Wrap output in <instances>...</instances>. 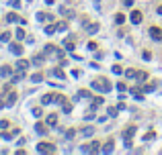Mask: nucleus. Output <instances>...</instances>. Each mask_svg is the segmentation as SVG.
I'll use <instances>...</instances> for the list:
<instances>
[{"instance_id": "0eeeda50", "label": "nucleus", "mask_w": 162, "mask_h": 155, "mask_svg": "<svg viewBox=\"0 0 162 155\" xmlns=\"http://www.w3.org/2000/svg\"><path fill=\"white\" fill-rule=\"evenodd\" d=\"M142 18H144V16H142V10H131V12H129V21H131L133 25H140Z\"/></svg>"}, {"instance_id": "f8f14e48", "label": "nucleus", "mask_w": 162, "mask_h": 155, "mask_svg": "<svg viewBox=\"0 0 162 155\" xmlns=\"http://www.w3.org/2000/svg\"><path fill=\"white\" fill-rule=\"evenodd\" d=\"M113 145H115L113 139H109V141L105 143V147H101V151H103V153H111V151H113Z\"/></svg>"}, {"instance_id": "5701e85b", "label": "nucleus", "mask_w": 162, "mask_h": 155, "mask_svg": "<svg viewBox=\"0 0 162 155\" xmlns=\"http://www.w3.org/2000/svg\"><path fill=\"white\" fill-rule=\"evenodd\" d=\"M43 31H45L47 35H53V33H58V31H55V25H53V23H51V25H47V27H45Z\"/></svg>"}, {"instance_id": "9b49d317", "label": "nucleus", "mask_w": 162, "mask_h": 155, "mask_svg": "<svg viewBox=\"0 0 162 155\" xmlns=\"http://www.w3.org/2000/svg\"><path fill=\"white\" fill-rule=\"evenodd\" d=\"M45 122H47L49 127H53V124H58V114H55V112H51V114H47V118H45Z\"/></svg>"}, {"instance_id": "c03bdc74", "label": "nucleus", "mask_w": 162, "mask_h": 155, "mask_svg": "<svg viewBox=\"0 0 162 155\" xmlns=\"http://www.w3.org/2000/svg\"><path fill=\"white\" fill-rule=\"evenodd\" d=\"M158 14H162V4H160V6H158Z\"/></svg>"}, {"instance_id": "2f4dec72", "label": "nucleus", "mask_w": 162, "mask_h": 155, "mask_svg": "<svg viewBox=\"0 0 162 155\" xmlns=\"http://www.w3.org/2000/svg\"><path fill=\"white\" fill-rule=\"evenodd\" d=\"M123 21H125V14H121V12H117V14H115V23H117V25H121Z\"/></svg>"}, {"instance_id": "ea45409f", "label": "nucleus", "mask_w": 162, "mask_h": 155, "mask_svg": "<svg viewBox=\"0 0 162 155\" xmlns=\"http://www.w3.org/2000/svg\"><path fill=\"white\" fill-rule=\"evenodd\" d=\"M117 110H119V108H115V106H111V108H109V114H111V116H115V114H117Z\"/></svg>"}, {"instance_id": "f3484780", "label": "nucleus", "mask_w": 162, "mask_h": 155, "mask_svg": "<svg viewBox=\"0 0 162 155\" xmlns=\"http://www.w3.org/2000/svg\"><path fill=\"white\" fill-rule=\"evenodd\" d=\"M68 29V21H60V23H55V31H66Z\"/></svg>"}, {"instance_id": "dca6fc26", "label": "nucleus", "mask_w": 162, "mask_h": 155, "mask_svg": "<svg viewBox=\"0 0 162 155\" xmlns=\"http://www.w3.org/2000/svg\"><path fill=\"white\" fill-rule=\"evenodd\" d=\"M25 35H27V33H25V29H21V27L14 31V37H17V41H23V39H25Z\"/></svg>"}, {"instance_id": "cd10ccee", "label": "nucleus", "mask_w": 162, "mask_h": 155, "mask_svg": "<svg viewBox=\"0 0 162 155\" xmlns=\"http://www.w3.org/2000/svg\"><path fill=\"white\" fill-rule=\"evenodd\" d=\"M96 31H99V23H92V25L88 27V33H90V35H94Z\"/></svg>"}, {"instance_id": "a18cd8bd", "label": "nucleus", "mask_w": 162, "mask_h": 155, "mask_svg": "<svg viewBox=\"0 0 162 155\" xmlns=\"http://www.w3.org/2000/svg\"><path fill=\"white\" fill-rule=\"evenodd\" d=\"M45 2H47V4H53V2H55V0H45Z\"/></svg>"}, {"instance_id": "4be33fe9", "label": "nucleus", "mask_w": 162, "mask_h": 155, "mask_svg": "<svg viewBox=\"0 0 162 155\" xmlns=\"http://www.w3.org/2000/svg\"><path fill=\"white\" fill-rule=\"evenodd\" d=\"M6 21H8V23H17V21H19V14H17V12H8Z\"/></svg>"}, {"instance_id": "c85d7f7f", "label": "nucleus", "mask_w": 162, "mask_h": 155, "mask_svg": "<svg viewBox=\"0 0 162 155\" xmlns=\"http://www.w3.org/2000/svg\"><path fill=\"white\" fill-rule=\"evenodd\" d=\"M27 65H29V61H27V59H19V63H17V68H19V70H25Z\"/></svg>"}, {"instance_id": "6ab92c4d", "label": "nucleus", "mask_w": 162, "mask_h": 155, "mask_svg": "<svg viewBox=\"0 0 162 155\" xmlns=\"http://www.w3.org/2000/svg\"><path fill=\"white\" fill-rule=\"evenodd\" d=\"M78 96H80V98H92L90 90H84V88H80V90H78Z\"/></svg>"}, {"instance_id": "f03ea898", "label": "nucleus", "mask_w": 162, "mask_h": 155, "mask_svg": "<svg viewBox=\"0 0 162 155\" xmlns=\"http://www.w3.org/2000/svg\"><path fill=\"white\" fill-rule=\"evenodd\" d=\"M90 86H92L94 90H99L101 94H107V92H109V90L113 88V86H111V82H109V80H107L105 76H99V78H94Z\"/></svg>"}, {"instance_id": "7c9ffc66", "label": "nucleus", "mask_w": 162, "mask_h": 155, "mask_svg": "<svg viewBox=\"0 0 162 155\" xmlns=\"http://www.w3.org/2000/svg\"><path fill=\"white\" fill-rule=\"evenodd\" d=\"M82 133H84V137H90V135L94 133V129H92V127H84V129H82Z\"/></svg>"}, {"instance_id": "c756f323", "label": "nucleus", "mask_w": 162, "mask_h": 155, "mask_svg": "<svg viewBox=\"0 0 162 155\" xmlns=\"http://www.w3.org/2000/svg\"><path fill=\"white\" fill-rule=\"evenodd\" d=\"M154 88H156V84H154V82H150V84H144V92H152Z\"/></svg>"}, {"instance_id": "412c9836", "label": "nucleus", "mask_w": 162, "mask_h": 155, "mask_svg": "<svg viewBox=\"0 0 162 155\" xmlns=\"http://www.w3.org/2000/svg\"><path fill=\"white\" fill-rule=\"evenodd\" d=\"M10 72H12L10 65H2V68H0V76H10Z\"/></svg>"}, {"instance_id": "c9c22d12", "label": "nucleus", "mask_w": 162, "mask_h": 155, "mask_svg": "<svg viewBox=\"0 0 162 155\" xmlns=\"http://www.w3.org/2000/svg\"><path fill=\"white\" fill-rule=\"evenodd\" d=\"M125 78H135V70H125Z\"/></svg>"}, {"instance_id": "aec40b11", "label": "nucleus", "mask_w": 162, "mask_h": 155, "mask_svg": "<svg viewBox=\"0 0 162 155\" xmlns=\"http://www.w3.org/2000/svg\"><path fill=\"white\" fill-rule=\"evenodd\" d=\"M135 78H138V82H146L148 80V72H135Z\"/></svg>"}, {"instance_id": "b1692460", "label": "nucleus", "mask_w": 162, "mask_h": 155, "mask_svg": "<svg viewBox=\"0 0 162 155\" xmlns=\"http://www.w3.org/2000/svg\"><path fill=\"white\" fill-rule=\"evenodd\" d=\"M64 47H66L68 51H72V49H74V39H66V41H64Z\"/></svg>"}, {"instance_id": "4c0bfd02", "label": "nucleus", "mask_w": 162, "mask_h": 155, "mask_svg": "<svg viewBox=\"0 0 162 155\" xmlns=\"http://www.w3.org/2000/svg\"><path fill=\"white\" fill-rule=\"evenodd\" d=\"M96 47H99V45H96L94 41H90V43H88V49H90V51H96Z\"/></svg>"}, {"instance_id": "473e14b6", "label": "nucleus", "mask_w": 162, "mask_h": 155, "mask_svg": "<svg viewBox=\"0 0 162 155\" xmlns=\"http://www.w3.org/2000/svg\"><path fill=\"white\" fill-rule=\"evenodd\" d=\"M154 137H156V131H148V133L144 135V139H146V141H150V139H154Z\"/></svg>"}, {"instance_id": "a19ab883", "label": "nucleus", "mask_w": 162, "mask_h": 155, "mask_svg": "<svg viewBox=\"0 0 162 155\" xmlns=\"http://www.w3.org/2000/svg\"><path fill=\"white\" fill-rule=\"evenodd\" d=\"M74 133H76V131H74V129H70V131H66V137L70 139V137H74Z\"/></svg>"}, {"instance_id": "393cba45", "label": "nucleus", "mask_w": 162, "mask_h": 155, "mask_svg": "<svg viewBox=\"0 0 162 155\" xmlns=\"http://www.w3.org/2000/svg\"><path fill=\"white\" fill-rule=\"evenodd\" d=\"M0 41H2V43H8V41H10V33H8V31L0 33Z\"/></svg>"}, {"instance_id": "e433bc0d", "label": "nucleus", "mask_w": 162, "mask_h": 155, "mask_svg": "<svg viewBox=\"0 0 162 155\" xmlns=\"http://www.w3.org/2000/svg\"><path fill=\"white\" fill-rule=\"evenodd\" d=\"M142 57H144V59H152V53L146 49V51H142Z\"/></svg>"}, {"instance_id": "1a4fd4ad", "label": "nucleus", "mask_w": 162, "mask_h": 155, "mask_svg": "<svg viewBox=\"0 0 162 155\" xmlns=\"http://www.w3.org/2000/svg\"><path fill=\"white\" fill-rule=\"evenodd\" d=\"M35 131L39 135H45L47 133V122H35Z\"/></svg>"}, {"instance_id": "72a5a7b5", "label": "nucleus", "mask_w": 162, "mask_h": 155, "mask_svg": "<svg viewBox=\"0 0 162 155\" xmlns=\"http://www.w3.org/2000/svg\"><path fill=\"white\" fill-rule=\"evenodd\" d=\"M41 114H43V110H41L39 106H37V108H33V116H35V118H39Z\"/></svg>"}, {"instance_id": "20e7f679", "label": "nucleus", "mask_w": 162, "mask_h": 155, "mask_svg": "<svg viewBox=\"0 0 162 155\" xmlns=\"http://www.w3.org/2000/svg\"><path fill=\"white\" fill-rule=\"evenodd\" d=\"M80 151H86V153H96V151H101V143L99 141H92V143H86V145H82Z\"/></svg>"}, {"instance_id": "2eb2a0df", "label": "nucleus", "mask_w": 162, "mask_h": 155, "mask_svg": "<svg viewBox=\"0 0 162 155\" xmlns=\"http://www.w3.org/2000/svg\"><path fill=\"white\" fill-rule=\"evenodd\" d=\"M62 112H66V114H70V112H72V104H70L68 100H64V102H62Z\"/></svg>"}, {"instance_id": "423d86ee", "label": "nucleus", "mask_w": 162, "mask_h": 155, "mask_svg": "<svg viewBox=\"0 0 162 155\" xmlns=\"http://www.w3.org/2000/svg\"><path fill=\"white\" fill-rule=\"evenodd\" d=\"M148 33H150V37L154 39V41H162V29L160 27H150Z\"/></svg>"}, {"instance_id": "6e6552de", "label": "nucleus", "mask_w": 162, "mask_h": 155, "mask_svg": "<svg viewBox=\"0 0 162 155\" xmlns=\"http://www.w3.org/2000/svg\"><path fill=\"white\" fill-rule=\"evenodd\" d=\"M8 47H10V51H12L14 55H21V53H23V49H25V47L21 45V41H14V43H10Z\"/></svg>"}, {"instance_id": "f257e3e1", "label": "nucleus", "mask_w": 162, "mask_h": 155, "mask_svg": "<svg viewBox=\"0 0 162 155\" xmlns=\"http://www.w3.org/2000/svg\"><path fill=\"white\" fill-rule=\"evenodd\" d=\"M66 100V94L62 92H47L41 96V104H62Z\"/></svg>"}, {"instance_id": "ddd939ff", "label": "nucleus", "mask_w": 162, "mask_h": 155, "mask_svg": "<svg viewBox=\"0 0 162 155\" xmlns=\"http://www.w3.org/2000/svg\"><path fill=\"white\" fill-rule=\"evenodd\" d=\"M4 102H6V106H12V104L17 102V92H10V94H8V98H6Z\"/></svg>"}, {"instance_id": "79ce46f5", "label": "nucleus", "mask_w": 162, "mask_h": 155, "mask_svg": "<svg viewBox=\"0 0 162 155\" xmlns=\"http://www.w3.org/2000/svg\"><path fill=\"white\" fill-rule=\"evenodd\" d=\"M125 88H127V86H125V84H123V82H119V84H117V90H121V92H123V90H125Z\"/></svg>"}, {"instance_id": "9d476101", "label": "nucleus", "mask_w": 162, "mask_h": 155, "mask_svg": "<svg viewBox=\"0 0 162 155\" xmlns=\"http://www.w3.org/2000/svg\"><path fill=\"white\" fill-rule=\"evenodd\" d=\"M51 76L60 78V80H66V74H64V70H62V68H53V70H51Z\"/></svg>"}, {"instance_id": "58836bf2", "label": "nucleus", "mask_w": 162, "mask_h": 155, "mask_svg": "<svg viewBox=\"0 0 162 155\" xmlns=\"http://www.w3.org/2000/svg\"><path fill=\"white\" fill-rule=\"evenodd\" d=\"M10 6H12V8H19V6H21V0H10Z\"/></svg>"}, {"instance_id": "f704fd0d", "label": "nucleus", "mask_w": 162, "mask_h": 155, "mask_svg": "<svg viewBox=\"0 0 162 155\" xmlns=\"http://www.w3.org/2000/svg\"><path fill=\"white\" fill-rule=\"evenodd\" d=\"M113 72H115V74H123V68L119 63H115V65H113Z\"/></svg>"}, {"instance_id": "a878e982", "label": "nucleus", "mask_w": 162, "mask_h": 155, "mask_svg": "<svg viewBox=\"0 0 162 155\" xmlns=\"http://www.w3.org/2000/svg\"><path fill=\"white\" fill-rule=\"evenodd\" d=\"M131 94H133V96H135L138 100H142V98H144V92H142V90H138V88H135V90L131 88Z\"/></svg>"}, {"instance_id": "37998d69", "label": "nucleus", "mask_w": 162, "mask_h": 155, "mask_svg": "<svg viewBox=\"0 0 162 155\" xmlns=\"http://www.w3.org/2000/svg\"><path fill=\"white\" fill-rule=\"evenodd\" d=\"M125 6H133V0H125Z\"/></svg>"}, {"instance_id": "4468645a", "label": "nucleus", "mask_w": 162, "mask_h": 155, "mask_svg": "<svg viewBox=\"0 0 162 155\" xmlns=\"http://www.w3.org/2000/svg\"><path fill=\"white\" fill-rule=\"evenodd\" d=\"M103 102H105V98H103V96H94V98H92V110H94V108H99Z\"/></svg>"}, {"instance_id": "39448f33", "label": "nucleus", "mask_w": 162, "mask_h": 155, "mask_svg": "<svg viewBox=\"0 0 162 155\" xmlns=\"http://www.w3.org/2000/svg\"><path fill=\"white\" fill-rule=\"evenodd\" d=\"M133 135H135V124H127L123 131V141H131Z\"/></svg>"}, {"instance_id": "bb28decb", "label": "nucleus", "mask_w": 162, "mask_h": 155, "mask_svg": "<svg viewBox=\"0 0 162 155\" xmlns=\"http://www.w3.org/2000/svg\"><path fill=\"white\" fill-rule=\"evenodd\" d=\"M17 133H19V129H12V131H8V133H4L2 137H4V139H12V137H14Z\"/></svg>"}, {"instance_id": "7ed1b4c3", "label": "nucleus", "mask_w": 162, "mask_h": 155, "mask_svg": "<svg viewBox=\"0 0 162 155\" xmlns=\"http://www.w3.org/2000/svg\"><path fill=\"white\" fill-rule=\"evenodd\" d=\"M37 151L39 153H53L55 151V145L49 143V141H41V143H37Z\"/></svg>"}, {"instance_id": "a211bd4d", "label": "nucleus", "mask_w": 162, "mask_h": 155, "mask_svg": "<svg viewBox=\"0 0 162 155\" xmlns=\"http://www.w3.org/2000/svg\"><path fill=\"white\" fill-rule=\"evenodd\" d=\"M31 82H35V84H39V82H43V74H41V72H35V74L31 76Z\"/></svg>"}]
</instances>
